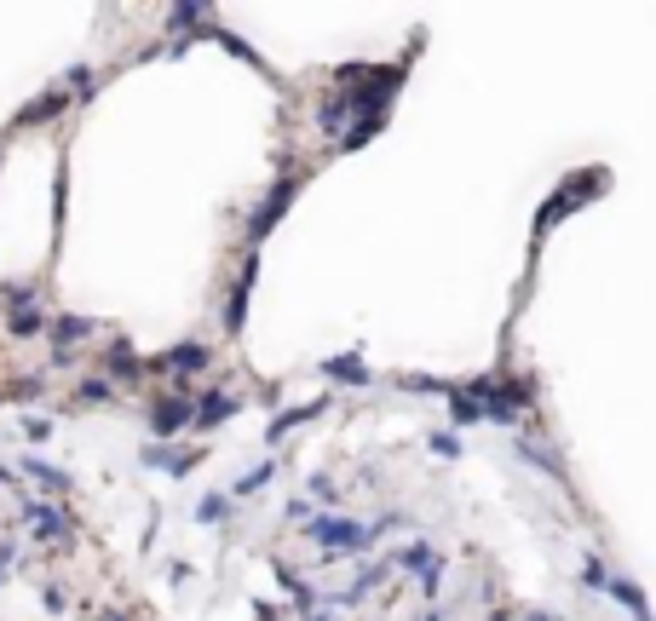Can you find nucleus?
<instances>
[{"label":"nucleus","instance_id":"f257e3e1","mask_svg":"<svg viewBox=\"0 0 656 621\" xmlns=\"http://www.w3.org/2000/svg\"><path fill=\"white\" fill-rule=\"evenodd\" d=\"M605 593L616 598V604H622V610H628L633 621H651V610H645V593L633 587L628 575H610V581H605Z\"/></svg>","mask_w":656,"mask_h":621}]
</instances>
